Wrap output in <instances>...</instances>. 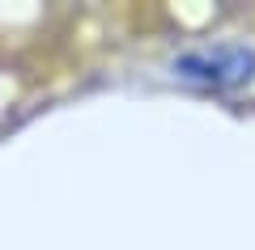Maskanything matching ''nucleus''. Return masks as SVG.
<instances>
[{"label": "nucleus", "mask_w": 255, "mask_h": 250, "mask_svg": "<svg viewBox=\"0 0 255 250\" xmlns=\"http://www.w3.org/2000/svg\"><path fill=\"white\" fill-rule=\"evenodd\" d=\"M170 77L191 85V89H213L230 93L255 81V47L221 38V43H200V47H183L179 55H170Z\"/></svg>", "instance_id": "1"}]
</instances>
